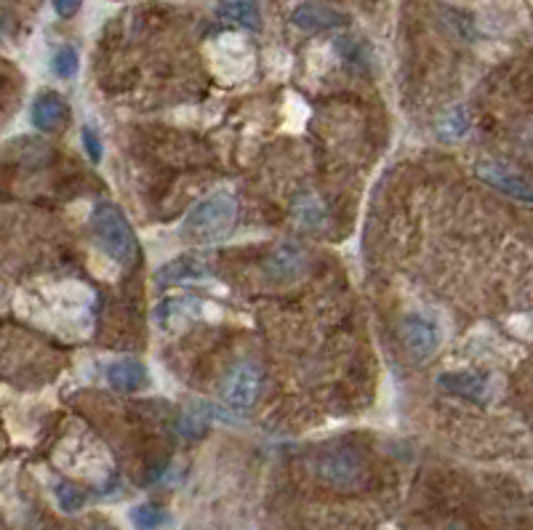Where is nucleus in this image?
Returning <instances> with one entry per match:
<instances>
[{"mask_svg":"<svg viewBox=\"0 0 533 530\" xmlns=\"http://www.w3.org/2000/svg\"><path fill=\"white\" fill-rule=\"evenodd\" d=\"M237 216V203L229 192H214L203 198L184 219V234L195 243H214L225 237Z\"/></svg>","mask_w":533,"mask_h":530,"instance_id":"f257e3e1","label":"nucleus"},{"mask_svg":"<svg viewBox=\"0 0 533 530\" xmlns=\"http://www.w3.org/2000/svg\"><path fill=\"white\" fill-rule=\"evenodd\" d=\"M91 227H93L99 245L104 248V253H110L115 261H120V264L137 261V253H139L137 237L118 206H112V203L96 206V211L91 216Z\"/></svg>","mask_w":533,"mask_h":530,"instance_id":"f03ea898","label":"nucleus"},{"mask_svg":"<svg viewBox=\"0 0 533 530\" xmlns=\"http://www.w3.org/2000/svg\"><path fill=\"white\" fill-rule=\"evenodd\" d=\"M317 474L339 490H352L366 480V464L352 448H336L320 458Z\"/></svg>","mask_w":533,"mask_h":530,"instance_id":"7ed1b4c3","label":"nucleus"},{"mask_svg":"<svg viewBox=\"0 0 533 530\" xmlns=\"http://www.w3.org/2000/svg\"><path fill=\"white\" fill-rule=\"evenodd\" d=\"M262 389V371L256 363L251 360H240L229 368L227 379H225V400L232 408H251L259 397Z\"/></svg>","mask_w":533,"mask_h":530,"instance_id":"20e7f679","label":"nucleus"},{"mask_svg":"<svg viewBox=\"0 0 533 530\" xmlns=\"http://www.w3.org/2000/svg\"><path fill=\"white\" fill-rule=\"evenodd\" d=\"M403 344L416 360H424L440 347V328L424 314H408L403 320Z\"/></svg>","mask_w":533,"mask_h":530,"instance_id":"39448f33","label":"nucleus"},{"mask_svg":"<svg viewBox=\"0 0 533 530\" xmlns=\"http://www.w3.org/2000/svg\"><path fill=\"white\" fill-rule=\"evenodd\" d=\"M477 176L485 184H491L493 190H499V192H504V195H510L515 200H523V203H531L533 200L529 176L518 173L515 168H510L504 163H480L477 165Z\"/></svg>","mask_w":533,"mask_h":530,"instance_id":"423d86ee","label":"nucleus"},{"mask_svg":"<svg viewBox=\"0 0 533 530\" xmlns=\"http://www.w3.org/2000/svg\"><path fill=\"white\" fill-rule=\"evenodd\" d=\"M306 269V253L302 248L291 245V243H283L278 245L267 264H264V275L275 283V286H289L294 280H299Z\"/></svg>","mask_w":533,"mask_h":530,"instance_id":"0eeeda50","label":"nucleus"},{"mask_svg":"<svg viewBox=\"0 0 533 530\" xmlns=\"http://www.w3.org/2000/svg\"><path fill=\"white\" fill-rule=\"evenodd\" d=\"M291 22L299 30H305V32H325V30L342 27L344 24V13H339L336 8L323 5V3H302V5L294 8Z\"/></svg>","mask_w":533,"mask_h":530,"instance_id":"6e6552de","label":"nucleus"},{"mask_svg":"<svg viewBox=\"0 0 533 530\" xmlns=\"http://www.w3.org/2000/svg\"><path fill=\"white\" fill-rule=\"evenodd\" d=\"M67 118H70V107L59 93H43L32 104V123L40 131H59Z\"/></svg>","mask_w":533,"mask_h":530,"instance_id":"1a4fd4ad","label":"nucleus"},{"mask_svg":"<svg viewBox=\"0 0 533 530\" xmlns=\"http://www.w3.org/2000/svg\"><path fill=\"white\" fill-rule=\"evenodd\" d=\"M206 275H209V269H206V264H203L198 256H179V259L168 261L165 267H160L157 275H155V280H157L160 286H173V283L200 280V278H206Z\"/></svg>","mask_w":533,"mask_h":530,"instance_id":"9d476101","label":"nucleus"},{"mask_svg":"<svg viewBox=\"0 0 533 530\" xmlns=\"http://www.w3.org/2000/svg\"><path fill=\"white\" fill-rule=\"evenodd\" d=\"M107 381L118 392H139L147 384V368L139 360L123 358L107 366Z\"/></svg>","mask_w":533,"mask_h":530,"instance_id":"9b49d317","label":"nucleus"},{"mask_svg":"<svg viewBox=\"0 0 533 530\" xmlns=\"http://www.w3.org/2000/svg\"><path fill=\"white\" fill-rule=\"evenodd\" d=\"M195 309H198V302H192V299H165V302L157 304L155 320L163 331L176 333L195 317Z\"/></svg>","mask_w":533,"mask_h":530,"instance_id":"f8f14e48","label":"nucleus"},{"mask_svg":"<svg viewBox=\"0 0 533 530\" xmlns=\"http://www.w3.org/2000/svg\"><path fill=\"white\" fill-rule=\"evenodd\" d=\"M446 392L451 394H458L464 400H480L485 397L488 392V381L477 374H469V371H454V374H443L440 381H438Z\"/></svg>","mask_w":533,"mask_h":530,"instance_id":"ddd939ff","label":"nucleus"},{"mask_svg":"<svg viewBox=\"0 0 533 530\" xmlns=\"http://www.w3.org/2000/svg\"><path fill=\"white\" fill-rule=\"evenodd\" d=\"M219 16L245 30L262 27V11L256 0H219Z\"/></svg>","mask_w":533,"mask_h":530,"instance_id":"4468645a","label":"nucleus"},{"mask_svg":"<svg viewBox=\"0 0 533 530\" xmlns=\"http://www.w3.org/2000/svg\"><path fill=\"white\" fill-rule=\"evenodd\" d=\"M131 523L137 530H168L171 528V515L157 504H139L131 512Z\"/></svg>","mask_w":533,"mask_h":530,"instance_id":"2eb2a0df","label":"nucleus"},{"mask_svg":"<svg viewBox=\"0 0 533 530\" xmlns=\"http://www.w3.org/2000/svg\"><path fill=\"white\" fill-rule=\"evenodd\" d=\"M209 421H211V411H209L203 402H192V405L182 413L179 429H182L187 437H192V435H200V432L209 427Z\"/></svg>","mask_w":533,"mask_h":530,"instance_id":"dca6fc26","label":"nucleus"},{"mask_svg":"<svg viewBox=\"0 0 533 530\" xmlns=\"http://www.w3.org/2000/svg\"><path fill=\"white\" fill-rule=\"evenodd\" d=\"M297 219L306 225V227H320L325 222V211H323V203L315 198V195H302L297 200Z\"/></svg>","mask_w":533,"mask_h":530,"instance_id":"f3484780","label":"nucleus"},{"mask_svg":"<svg viewBox=\"0 0 533 530\" xmlns=\"http://www.w3.org/2000/svg\"><path fill=\"white\" fill-rule=\"evenodd\" d=\"M51 67H54V73L59 77H76L77 70H80V57H77V51L73 46H62L57 54H54V59H51Z\"/></svg>","mask_w":533,"mask_h":530,"instance_id":"a211bd4d","label":"nucleus"},{"mask_svg":"<svg viewBox=\"0 0 533 530\" xmlns=\"http://www.w3.org/2000/svg\"><path fill=\"white\" fill-rule=\"evenodd\" d=\"M466 126H469V120H466L464 107H454V110L446 112V115L440 118V123H438L440 137H446V139H457V137H461V134L466 131Z\"/></svg>","mask_w":533,"mask_h":530,"instance_id":"6ab92c4d","label":"nucleus"},{"mask_svg":"<svg viewBox=\"0 0 533 530\" xmlns=\"http://www.w3.org/2000/svg\"><path fill=\"white\" fill-rule=\"evenodd\" d=\"M57 501L65 512H77L85 504V493L73 482H59L57 485Z\"/></svg>","mask_w":533,"mask_h":530,"instance_id":"aec40b11","label":"nucleus"},{"mask_svg":"<svg viewBox=\"0 0 533 530\" xmlns=\"http://www.w3.org/2000/svg\"><path fill=\"white\" fill-rule=\"evenodd\" d=\"M83 147L88 152V157L93 160V163H99L102 160V142H99V137H96V131L93 128H83Z\"/></svg>","mask_w":533,"mask_h":530,"instance_id":"412c9836","label":"nucleus"},{"mask_svg":"<svg viewBox=\"0 0 533 530\" xmlns=\"http://www.w3.org/2000/svg\"><path fill=\"white\" fill-rule=\"evenodd\" d=\"M54 5H57V13L67 19V16H76L77 11H80L83 0H54Z\"/></svg>","mask_w":533,"mask_h":530,"instance_id":"4be33fe9","label":"nucleus"},{"mask_svg":"<svg viewBox=\"0 0 533 530\" xmlns=\"http://www.w3.org/2000/svg\"><path fill=\"white\" fill-rule=\"evenodd\" d=\"M446 530H466V528H464V526H449Z\"/></svg>","mask_w":533,"mask_h":530,"instance_id":"5701e85b","label":"nucleus"}]
</instances>
